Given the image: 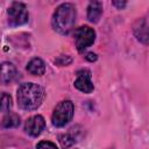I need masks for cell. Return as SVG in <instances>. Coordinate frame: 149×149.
<instances>
[{"label": "cell", "instance_id": "8fae6325", "mask_svg": "<svg viewBox=\"0 0 149 149\" xmlns=\"http://www.w3.org/2000/svg\"><path fill=\"white\" fill-rule=\"evenodd\" d=\"M27 71L33 76H42L45 72V64L41 58L35 57L27 64Z\"/></svg>", "mask_w": 149, "mask_h": 149}, {"label": "cell", "instance_id": "ba28073f", "mask_svg": "<svg viewBox=\"0 0 149 149\" xmlns=\"http://www.w3.org/2000/svg\"><path fill=\"white\" fill-rule=\"evenodd\" d=\"M16 77V68L10 62H3L0 64V83L7 85L12 83Z\"/></svg>", "mask_w": 149, "mask_h": 149}, {"label": "cell", "instance_id": "9a60e30c", "mask_svg": "<svg viewBox=\"0 0 149 149\" xmlns=\"http://www.w3.org/2000/svg\"><path fill=\"white\" fill-rule=\"evenodd\" d=\"M36 149H58V148L51 141H40L36 146Z\"/></svg>", "mask_w": 149, "mask_h": 149}, {"label": "cell", "instance_id": "8992f818", "mask_svg": "<svg viewBox=\"0 0 149 149\" xmlns=\"http://www.w3.org/2000/svg\"><path fill=\"white\" fill-rule=\"evenodd\" d=\"M45 127V120L42 115L37 114V115H34L29 119H27L26 123H24V130L28 135L33 136V137H37L42 130L44 129Z\"/></svg>", "mask_w": 149, "mask_h": 149}, {"label": "cell", "instance_id": "9c48e42d", "mask_svg": "<svg viewBox=\"0 0 149 149\" xmlns=\"http://www.w3.org/2000/svg\"><path fill=\"white\" fill-rule=\"evenodd\" d=\"M134 34L139 41L147 44L148 43V23L146 19H140L134 24Z\"/></svg>", "mask_w": 149, "mask_h": 149}, {"label": "cell", "instance_id": "e0dca14e", "mask_svg": "<svg viewBox=\"0 0 149 149\" xmlns=\"http://www.w3.org/2000/svg\"><path fill=\"white\" fill-rule=\"evenodd\" d=\"M118 9H122V8H125L126 7V5H127V2L126 1H113L112 2Z\"/></svg>", "mask_w": 149, "mask_h": 149}, {"label": "cell", "instance_id": "7c38bea8", "mask_svg": "<svg viewBox=\"0 0 149 149\" xmlns=\"http://www.w3.org/2000/svg\"><path fill=\"white\" fill-rule=\"evenodd\" d=\"M19 125H20V116L16 113H12V112H8L1 121V127L6 129L16 128Z\"/></svg>", "mask_w": 149, "mask_h": 149}, {"label": "cell", "instance_id": "3957f363", "mask_svg": "<svg viewBox=\"0 0 149 149\" xmlns=\"http://www.w3.org/2000/svg\"><path fill=\"white\" fill-rule=\"evenodd\" d=\"M74 112V106L71 100H63L57 104V106L54 108L52 115H51V122L55 127L61 128L68 125Z\"/></svg>", "mask_w": 149, "mask_h": 149}, {"label": "cell", "instance_id": "52a82bcc", "mask_svg": "<svg viewBox=\"0 0 149 149\" xmlns=\"http://www.w3.org/2000/svg\"><path fill=\"white\" fill-rule=\"evenodd\" d=\"M74 87L84 93H91L94 90V85L91 80V72L88 70H81L77 73L74 80Z\"/></svg>", "mask_w": 149, "mask_h": 149}, {"label": "cell", "instance_id": "5bb4252c", "mask_svg": "<svg viewBox=\"0 0 149 149\" xmlns=\"http://www.w3.org/2000/svg\"><path fill=\"white\" fill-rule=\"evenodd\" d=\"M59 142L64 148H68L76 142V137L70 135V134H63L59 136Z\"/></svg>", "mask_w": 149, "mask_h": 149}, {"label": "cell", "instance_id": "ac0fdd59", "mask_svg": "<svg viewBox=\"0 0 149 149\" xmlns=\"http://www.w3.org/2000/svg\"><path fill=\"white\" fill-rule=\"evenodd\" d=\"M85 58L88 61V62H94V61H97V55L95 54H93V52H88V54H86V56H85Z\"/></svg>", "mask_w": 149, "mask_h": 149}, {"label": "cell", "instance_id": "6da1fadb", "mask_svg": "<svg viewBox=\"0 0 149 149\" xmlns=\"http://www.w3.org/2000/svg\"><path fill=\"white\" fill-rule=\"evenodd\" d=\"M45 98L44 88L35 83H23L16 91L17 105L21 109L34 111L37 109Z\"/></svg>", "mask_w": 149, "mask_h": 149}, {"label": "cell", "instance_id": "7a4b0ae2", "mask_svg": "<svg viewBox=\"0 0 149 149\" xmlns=\"http://www.w3.org/2000/svg\"><path fill=\"white\" fill-rule=\"evenodd\" d=\"M76 16H77V10L72 3L70 2L62 3L54 12L51 19L52 28L62 35H68L74 26Z\"/></svg>", "mask_w": 149, "mask_h": 149}, {"label": "cell", "instance_id": "30bf717a", "mask_svg": "<svg viewBox=\"0 0 149 149\" xmlns=\"http://www.w3.org/2000/svg\"><path fill=\"white\" fill-rule=\"evenodd\" d=\"M102 14V2L91 1L87 7V19L92 23H97Z\"/></svg>", "mask_w": 149, "mask_h": 149}, {"label": "cell", "instance_id": "5b68a950", "mask_svg": "<svg viewBox=\"0 0 149 149\" xmlns=\"http://www.w3.org/2000/svg\"><path fill=\"white\" fill-rule=\"evenodd\" d=\"M95 41V31L88 26H81L74 30V43L78 51H84Z\"/></svg>", "mask_w": 149, "mask_h": 149}, {"label": "cell", "instance_id": "4fadbf2b", "mask_svg": "<svg viewBox=\"0 0 149 149\" xmlns=\"http://www.w3.org/2000/svg\"><path fill=\"white\" fill-rule=\"evenodd\" d=\"M12 106H13L12 97L6 92L1 93L0 94V111L1 112H9Z\"/></svg>", "mask_w": 149, "mask_h": 149}, {"label": "cell", "instance_id": "2e32d148", "mask_svg": "<svg viewBox=\"0 0 149 149\" xmlns=\"http://www.w3.org/2000/svg\"><path fill=\"white\" fill-rule=\"evenodd\" d=\"M58 65H61V66H64V65H68V64H70L71 62H72V59H71V57L70 56H59L56 61H55Z\"/></svg>", "mask_w": 149, "mask_h": 149}, {"label": "cell", "instance_id": "277c9868", "mask_svg": "<svg viewBox=\"0 0 149 149\" xmlns=\"http://www.w3.org/2000/svg\"><path fill=\"white\" fill-rule=\"evenodd\" d=\"M8 24L10 27H19L28 22L29 14L23 2H12L7 9Z\"/></svg>", "mask_w": 149, "mask_h": 149}]
</instances>
